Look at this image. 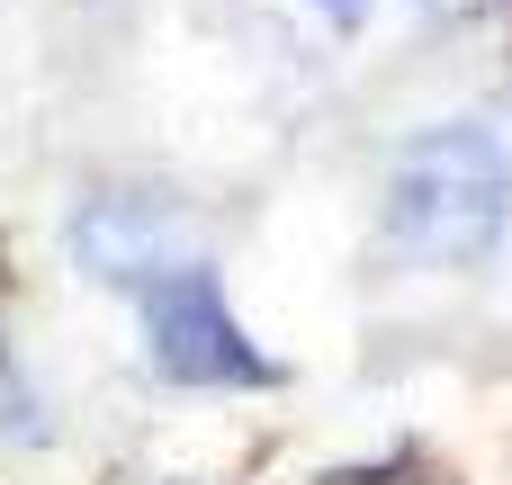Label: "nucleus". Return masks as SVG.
Listing matches in <instances>:
<instances>
[{
    "instance_id": "4",
    "label": "nucleus",
    "mask_w": 512,
    "mask_h": 485,
    "mask_svg": "<svg viewBox=\"0 0 512 485\" xmlns=\"http://www.w3.org/2000/svg\"><path fill=\"white\" fill-rule=\"evenodd\" d=\"M315 9H324L333 27H360V18H369V0H315Z\"/></svg>"
},
{
    "instance_id": "3",
    "label": "nucleus",
    "mask_w": 512,
    "mask_h": 485,
    "mask_svg": "<svg viewBox=\"0 0 512 485\" xmlns=\"http://www.w3.org/2000/svg\"><path fill=\"white\" fill-rule=\"evenodd\" d=\"M72 261L108 288H144L162 270H180V207L171 198H135V189H108L72 216Z\"/></svg>"
},
{
    "instance_id": "1",
    "label": "nucleus",
    "mask_w": 512,
    "mask_h": 485,
    "mask_svg": "<svg viewBox=\"0 0 512 485\" xmlns=\"http://www.w3.org/2000/svg\"><path fill=\"white\" fill-rule=\"evenodd\" d=\"M512 225V144L495 126H432L387 171V252L414 270H477Z\"/></svg>"
},
{
    "instance_id": "5",
    "label": "nucleus",
    "mask_w": 512,
    "mask_h": 485,
    "mask_svg": "<svg viewBox=\"0 0 512 485\" xmlns=\"http://www.w3.org/2000/svg\"><path fill=\"white\" fill-rule=\"evenodd\" d=\"M432 9H468V0H432Z\"/></svg>"
},
{
    "instance_id": "2",
    "label": "nucleus",
    "mask_w": 512,
    "mask_h": 485,
    "mask_svg": "<svg viewBox=\"0 0 512 485\" xmlns=\"http://www.w3.org/2000/svg\"><path fill=\"white\" fill-rule=\"evenodd\" d=\"M135 306H144V351L171 387H279V360L234 324L207 261H180V270L144 279Z\"/></svg>"
}]
</instances>
